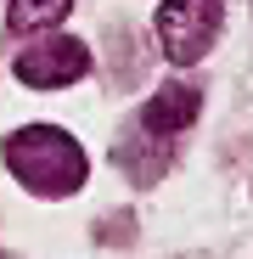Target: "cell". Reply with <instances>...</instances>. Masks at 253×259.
Masks as SVG:
<instances>
[{"label": "cell", "instance_id": "4", "mask_svg": "<svg viewBox=\"0 0 253 259\" xmlns=\"http://www.w3.org/2000/svg\"><path fill=\"white\" fill-rule=\"evenodd\" d=\"M197 113H203V91L186 84V79H175V84H158V96L141 107L135 130H146V136H158V141H175L180 130H191Z\"/></svg>", "mask_w": 253, "mask_h": 259}, {"label": "cell", "instance_id": "2", "mask_svg": "<svg viewBox=\"0 0 253 259\" xmlns=\"http://www.w3.org/2000/svg\"><path fill=\"white\" fill-rule=\"evenodd\" d=\"M220 23H225V0H163L158 6V46L175 68L203 62L208 46L220 39Z\"/></svg>", "mask_w": 253, "mask_h": 259}, {"label": "cell", "instance_id": "3", "mask_svg": "<svg viewBox=\"0 0 253 259\" xmlns=\"http://www.w3.org/2000/svg\"><path fill=\"white\" fill-rule=\"evenodd\" d=\"M90 73V51L84 39L73 34H51V39H34V46L17 57V79L28 91H57V84H73Z\"/></svg>", "mask_w": 253, "mask_h": 259}, {"label": "cell", "instance_id": "5", "mask_svg": "<svg viewBox=\"0 0 253 259\" xmlns=\"http://www.w3.org/2000/svg\"><path fill=\"white\" fill-rule=\"evenodd\" d=\"M73 0H12V34H34V28H51L57 17H68Z\"/></svg>", "mask_w": 253, "mask_h": 259}, {"label": "cell", "instance_id": "1", "mask_svg": "<svg viewBox=\"0 0 253 259\" xmlns=\"http://www.w3.org/2000/svg\"><path fill=\"white\" fill-rule=\"evenodd\" d=\"M0 158L34 197H68L84 186V147L57 124H28L17 136H6Z\"/></svg>", "mask_w": 253, "mask_h": 259}]
</instances>
